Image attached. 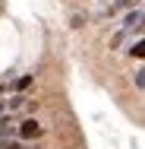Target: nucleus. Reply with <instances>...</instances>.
Returning a JSON list of instances; mask_svg holds the SVG:
<instances>
[{
  "label": "nucleus",
  "instance_id": "f257e3e1",
  "mask_svg": "<svg viewBox=\"0 0 145 149\" xmlns=\"http://www.w3.org/2000/svg\"><path fill=\"white\" fill-rule=\"evenodd\" d=\"M19 136H22V140H38V136H41V124L35 118L22 120V124H19Z\"/></svg>",
  "mask_w": 145,
  "mask_h": 149
},
{
  "label": "nucleus",
  "instance_id": "f03ea898",
  "mask_svg": "<svg viewBox=\"0 0 145 149\" xmlns=\"http://www.w3.org/2000/svg\"><path fill=\"white\" fill-rule=\"evenodd\" d=\"M133 6H139V0H117V3L107 6V16H114V13H120V10H133Z\"/></svg>",
  "mask_w": 145,
  "mask_h": 149
},
{
  "label": "nucleus",
  "instance_id": "7ed1b4c3",
  "mask_svg": "<svg viewBox=\"0 0 145 149\" xmlns=\"http://www.w3.org/2000/svg\"><path fill=\"white\" fill-rule=\"evenodd\" d=\"M139 19H142V13H139V10H129V13H126V19H123V29L133 32L136 26H139Z\"/></svg>",
  "mask_w": 145,
  "mask_h": 149
},
{
  "label": "nucleus",
  "instance_id": "20e7f679",
  "mask_svg": "<svg viewBox=\"0 0 145 149\" xmlns=\"http://www.w3.org/2000/svg\"><path fill=\"white\" fill-rule=\"evenodd\" d=\"M10 133H13V118L0 114V136H3V140H10Z\"/></svg>",
  "mask_w": 145,
  "mask_h": 149
},
{
  "label": "nucleus",
  "instance_id": "39448f33",
  "mask_svg": "<svg viewBox=\"0 0 145 149\" xmlns=\"http://www.w3.org/2000/svg\"><path fill=\"white\" fill-rule=\"evenodd\" d=\"M129 54H133V57H145V38H139V41L129 48Z\"/></svg>",
  "mask_w": 145,
  "mask_h": 149
},
{
  "label": "nucleus",
  "instance_id": "423d86ee",
  "mask_svg": "<svg viewBox=\"0 0 145 149\" xmlns=\"http://www.w3.org/2000/svg\"><path fill=\"white\" fill-rule=\"evenodd\" d=\"M123 41H126V29H120V32L114 35V38H111V51H114V48H120Z\"/></svg>",
  "mask_w": 145,
  "mask_h": 149
},
{
  "label": "nucleus",
  "instance_id": "0eeeda50",
  "mask_svg": "<svg viewBox=\"0 0 145 149\" xmlns=\"http://www.w3.org/2000/svg\"><path fill=\"white\" fill-rule=\"evenodd\" d=\"M22 105H25V98H22V95H13V98L6 102V108H10V111H16V108H22Z\"/></svg>",
  "mask_w": 145,
  "mask_h": 149
},
{
  "label": "nucleus",
  "instance_id": "6e6552de",
  "mask_svg": "<svg viewBox=\"0 0 145 149\" xmlns=\"http://www.w3.org/2000/svg\"><path fill=\"white\" fill-rule=\"evenodd\" d=\"M85 22H88V19H85V16H82V13H76V16L69 19V26H73V29H82Z\"/></svg>",
  "mask_w": 145,
  "mask_h": 149
},
{
  "label": "nucleus",
  "instance_id": "1a4fd4ad",
  "mask_svg": "<svg viewBox=\"0 0 145 149\" xmlns=\"http://www.w3.org/2000/svg\"><path fill=\"white\" fill-rule=\"evenodd\" d=\"M32 86V76H22V79H16V89L22 92V89H29Z\"/></svg>",
  "mask_w": 145,
  "mask_h": 149
},
{
  "label": "nucleus",
  "instance_id": "9d476101",
  "mask_svg": "<svg viewBox=\"0 0 145 149\" xmlns=\"http://www.w3.org/2000/svg\"><path fill=\"white\" fill-rule=\"evenodd\" d=\"M136 86L145 89V67H142V70H136Z\"/></svg>",
  "mask_w": 145,
  "mask_h": 149
},
{
  "label": "nucleus",
  "instance_id": "9b49d317",
  "mask_svg": "<svg viewBox=\"0 0 145 149\" xmlns=\"http://www.w3.org/2000/svg\"><path fill=\"white\" fill-rule=\"evenodd\" d=\"M0 149H22L16 140H0Z\"/></svg>",
  "mask_w": 145,
  "mask_h": 149
},
{
  "label": "nucleus",
  "instance_id": "f8f14e48",
  "mask_svg": "<svg viewBox=\"0 0 145 149\" xmlns=\"http://www.w3.org/2000/svg\"><path fill=\"white\" fill-rule=\"evenodd\" d=\"M136 32H145V13H142V19H139V26H136Z\"/></svg>",
  "mask_w": 145,
  "mask_h": 149
},
{
  "label": "nucleus",
  "instance_id": "ddd939ff",
  "mask_svg": "<svg viewBox=\"0 0 145 149\" xmlns=\"http://www.w3.org/2000/svg\"><path fill=\"white\" fill-rule=\"evenodd\" d=\"M22 149H25V146H22ZM32 149H41V146H32Z\"/></svg>",
  "mask_w": 145,
  "mask_h": 149
}]
</instances>
